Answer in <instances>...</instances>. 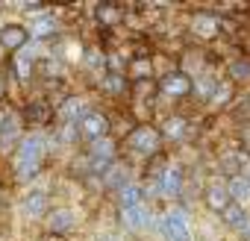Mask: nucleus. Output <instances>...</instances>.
I'll return each mask as SVG.
<instances>
[{
  "instance_id": "nucleus-1",
  "label": "nucleus",
  "mask_w": 250,
  "mask_h": 241,
  "mask_svg": "<svg viewBox=\"0 0 250 241\" xmlns=\"http://www.w3.org/2000/svg\"><path fill=\"white\" fill-rule=\"evenodd\" d=\"M44 159H47V136L33 130V133H24V139L18 141L15 153H12V174L18 182H33L42 168H44Z\"/></svg>"
},
{
  "instance_id": "nucleus-2",
  "label": "nucleus",
  "mask_w": 250,
  "mask_h": 241,
  "mask_svg": "<svg viewBox=\"0 0 250 241\" xmlns=\"http://www.w3.org/2000/svg\"><path fill=\"white\" fill-rule=\"evenodd\" d=\"M162 130L150 127V124H139L130 136H127V150L139 159H150L162 150Z\"/></svg>"
},
{
  "instance_id": "nucleus-3",
  "label": "nucleus",
  "mask_w": 250,
  "mask_h": 241,
  "mask_svg": "<svg viewBox=\"0 0 250 241\" xmlns=\"http://www.w3.org/2000/svg\"><path fill=\"white\" fill-rule=\"evenodd\" d=\"M115 162H118V144H115L112 136L85 144V165H88V174L91 177H103Z\"/></svg>"
},
{
  "instance_id": "nucleus-4",
  "label": "nucleus",
  "mask_w": 250,
  "mask_h": 241,
  "mask_svg": "<svg viewBox=\"0 0 250 241\" xmlns=\"http://www.w3.org/2000/svg\"><path fill=\"white\" fill-rule=\"evenodd\" d=\"M156 229H159L162 241H194L191 226H188V218H186L180 209L165 212V215L156 221Z\"/></svg>"
},
{
  "instance_id": "nucleus-5",
  "label": "nucleus",
  "mask_w": 250,
  "mask_h": 241,
  "mask_svg": "<svg viewBox=\"0 0 250 241\" xmlns=\"http://www.w3.org/2000/svg\"><path fill=\"white\" fill-rule=\"evenodd\" d=\"M24 139V120H21V115L15 112V109H9V112H3L0 115V153H15V147H18V141Z\"/></svg>"
},
{
  "instance_id": "nucleus-6",
  "label": "nucleus",
  "mask_w": 250,
  "mask_h": 241,
  "mask_svg": "<svg viewBox=\"0 0 250 241\" xmlns=\"http://www.w3.org/2000/svg\"><path fill=\"white\" fill-rule=\"evenodd\" d=\"M118 218H121V226L127 232H147L156 226V215L147 203H139V206H130V209H118Z\"/></svg>"
},
{
  "instance_id": "nucleus-7",
  "label": "nucleus",
  "mask_w": 250,
  "mask_h": 241,
  "mask_svg": "<svg viewBox=\"0 0 250 241\" xmlns=\"http://www.w3.org/2000/svg\"><path fill=\"white\" fill-rule=\"evenodd\" d=\"M80 139L85 141V144H91V141H100V139H109L112 136V124H109V118L103 115V112H97V109H88V115L80 120Z\"/></svg>"
},
{
  "instance_id": "nucleus-8",
  "label": "nucleus",
  "mask_w": 250,
  "mask_h": 241,
  "mask_svg": "<svg viewBox=\"0 0 250 241\" xmlns=\"http://www.w3.org/2000/svg\"><path fill=\"white\" fill-rule=\"evenodd\" d=\"M88 103H85V97H80V94H68L62 103H59V109H56V118H59V124L62 127H80V120L88 115Z\"/></svg>"
},
{
  "instance_id": "nucleus-9",
  "label": "nucleus",
  "mask_w": 250,
  "mask_h": 241,
  "mask_svg": "<svg viewBox=\"0 0 250 241\" xmlns=\"http://www.w3.org/2000/svg\"><path fill=\"white\" fill-rule=\"evenodd\" d=\"M21 212H24L27 221H44L47 212H50V194L44 188H30L21 197Z\"/></svg>"
},
{
  "instance_id": "nucleus-10",
  "label": "nucleus",
  "mask_w": 250,
  "mask_h": 241,
  "mask_svg": "<svg viewBox=\"0 0 250 241\" xmlns=\"http://www.w3.org/2000/svg\"><path fill=\"white\" fill-rule=\"evenodd\" d=\"M77 226V212L71 206H50L47 218H44V229L50 235H68Z\"/></svg>"
},
{
  "instance_id": "nucleus-11",
  "label": "nucleus",
  "mask_w": 250,
  "mask_h": 241,
  "mask_svg": "<svg viewBox=\"0 0 250 241\" xmlns=\"http://www.w3.org/2000/svg\"><path fill=\"white\" fill-rule=\"evenodd\" d=\"M153 180H156L153 185H156V191H159L162 197H180L183 182H186V174H183L180 165H168V168H162Z\"/></svg>"
},
{
  "instance_id": "nucleus-12",
  "label": "nucleus",
  "mask_w": 250,
  "mask_h": 241,
  "mask_svg": "<svg viewBox=\"0 0 250 241\" xmlns=\"http://www.w3.org/2000/svg\"><path fill=\"white\" fill-rule=\"evenodd\" d=\"M30 41H33V36H30V30H27L24 24H3V27H0V50L18 53V50H24Z\"/></svg>"
},
{
  "instance_id": "nucleus-13",
  "label": "nucleus",
  "mask_w": 250,
  "mask_h": 241,
  "mask_svg": "<svg viewBox=\"0 0 250 241\" xmlns=\"http://www.w3.org/2000/svg\"><path fill=\"white\" fill-rule=\"evenodd\" d=\"M159 91H162L165 97L180 100V97L191 94V77H188L186 71H171V74H165V77L159 80Z\"/></svg>"
},
{
  "instance_id": "nucleus-14",
  "label": "nucleus",
  "mask_w": 250,
  "mask_h": 241,
  "mask_svg": "<svg viewBox=\"0 0 250 241\" xmlns=\"http://www.w3.org/2000/svg\"><path fill=\"white\" fill-rule=\"evenodd\" d=\"M221 221H224L229 229L250 235V215H247V209H244L241 203H229V206L221 212Z\"/></svg>"
},
{
  "instance_id": "nucleus-15",
  "label": "nucleus",
  "mask_w": 250,
  "mask_h": 241,
  "mask_svg": "<svg viewBox=\"0 0 250 241\" xmlns=\"http://www.w3.org/2000/svg\"><path fill=\"white\" fill-rule=\"evenodd\" d=\"M103 188H109V191H124V188H127V185H133V180H130V168L127 165H124V162H115L103 177Z\"/></svg>"
},
{
  "instance_id": "nucleus-16",
  "label": "nucleus",
  "mask_w": 250,
  "mask_h": 241,
  "mask_svg": "<svg viewBox=\"0 0 250 241\" xmlns=\"http://www.w3.org/2000/svg\"><path fill=\"white\" fill-rule=\"evenodd\" d=\"M203 200H206V206H209L212 212H218V215L232 203V200H229V191H227V185H224V182H212V185L206 188Z\"/></svg>"
},
{
  "instance_id": "nucleus-17",
  "label": "nucleus",
  "mask_w": 250,
  "mask_h": 241,
  "mask_svg": "<svg viewBox=\"0 0 250 241\" xmlns=\"http://www.w3.org/2000/svg\"><path fill=\"white\" fill-rule=\"evenodd\" d=\"M33 65H36V59H33V44H27L24 50H18V53H15V62H12V68H15V74H18V80H21V82H27V80H30Z\"/></svg>"
},
{
  "instance_id": "nucleus-18",
  "label": "nucleus",
  "mask_w": 250,
  "mask_h": 241,
  "mask_svg": "<svg viewBox=\"0 0 250 241\" xmlns=\"http://www.w3.org/2000/svg\"><path fill=\"white\" fill-rule=\"evenodd\" d=\"M227 191H229V200L232 203H247L250 200V177H244V174H238V177H232L229 182H227Z\"/></svg>"
},
{
  "instance_id": "nucleus-19",
  "label": "nucleus",
  "mask_w": 250,
  "mask_h": 241,
  "mask_svg": "<svg viewBox=\"0 0 250 241\" xmlns=\"http://www.w3.org/2000/svg\"><path fill=\"white\" fill-rule=\"evenodd\" d=\"M100 88H103L106 94L118 97V94L127 91V77H124V74H112V71H106V74L100 77Z\"/></svg>"
},
{
  "instance_id": "nucleus-20",
  "label": "nucleus",
  "mask_w": 250,
  "mask_h": 241,
  "mask_svg": "<svg viewBox=\"0 0 250 241\" xmlns=\"http://www.w3.org/2000/svg\"><path fill=\"white\" fill-rule=\"evenodd\" d=\"M145 203V188L142 185H127L124 191H118V209H130V206H139Z\"/></svg>"
},
{
  "instance_id": "nucleus-21",
  "label": "nucleus",
  "mask_w": 250,
  "mask_h": 241,
  "mask_svg": "<svg viewBox=\"0 0 250 241\" xmlns=\"http://www.w3.org/2000/svg\"><path fill=\"white\" fill-rule=\"evenodd\" d=\"M186 130H188V124H186L183 118H171L168 124H165V130H162V139L180 141V139H186Z\"/></svg>"
},
{
  "instance_id": "nucleus-22",
  "label": "nucleus",
  "mask_w": 250,
  "mask_h": 241,
  "mask_svg": "<svg viewBox=\"0 0 250 241\" xmlns=\"http://www.w3.org/2000/svg\"><path fill=\"white\" fill-rule=\"evenodd\" d=\"M215 85H218V80H215V77H200L197 82H191V91H194L203 103H209V97H212Z\"/></svg>"
},
{
  "instance_id": "nucleus-23",
  "label": "nucleus",
  "mask_w": 250,
  "mask_h": 241,
  "mask_svg": "<svg viewBox=\"0 0 250 241\" xmlns=\"http://www.w3.org/2000/svg\"><path fill=\"white\" fill-rule=\"evenodd\" d=\"M229 97H232V85H229V82H218L206 106H212V109H218V106H227V103H229Z\"/></svg>"
},
{
  "instance_id": "nucleus-24",
  "label": "nucleus",
  "mask_w": 250,
  "mask_h": 241,
  "mask_svg": "<svg viewBox=\"0 0 250 241\" xmlns=\"http://www.w3.org/2000/svg\"><path fill=\"white\" fill-rule=\"evenodd\" d=\"M50 115H53V112H50L44 103H33V106L27 109V118L33 120L36 127H39V124H47V120H50Z\"/></svg>"
},
{
  "instance_id": "nucleus-25",
  "label": "nucleus",
  "mask_w": 250,
  "mask_h": 241,
  "mask_svg": "<svg viewBox=\"0 0 250 241\" xmlns=\"http://www.w3.org/2000/svg\"><path fill=\"white\" fill-rule=\"evenodd\" d=\"M229 74H232L235 80H250V62H244V59L229 62Z\"/></svg>"
},
{
  "instance_id": "nucleus-26",
  "label": "nucleus",
  "mask_w": 250,
  "mask_h": 241,
  "mask_svg": "<svg viewBox=\"0 0 250 241\" xmlns=\"http://www.w3.org/2000/svg\"><path fill=\"white\" fill-rule=\"evenodd\" d=\"M97 12H100L97 18H100L103 24H115V21H118V6H109V3H100V6H97Z\"/></svg>"
},
{
  "instance_id": "nucleus-27",
  "label": "nucleus",
  "mask_w": 250,
  "mask_h": 241,
  "mask_svg": "<svg viewBox=\"0 0 250 241\" xmlns=\"http://www.w3.org/2000/svg\"><path fill=\"white\" fill-rule=\"evenodd\" d=\"M103 65V53L100 50H88L85 53V68H100Z\"/></svg>"
},
{
  "instance_id": "nucleus-28",
  "label": "nucleus",
  "mask_w": 250,
  "mask_h": 241,
  "mask_svg": "<svg viewBox=\"0 0 250 241\" xmlns=\"http://www.w3.org/2000/svg\"><path fill=\"white\" fill-rule=\"evenodd\" d=\"M0 94H3V80H0Z\"/></svg>"
}]
</instances>
